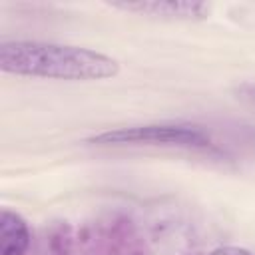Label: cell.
I'll return each instance as SVG.
<instances>
[{
  "label": "cell",
  "instance_id": "obj_4",
  "mask_svg": "<svg viewBox=\"0 0 255 255\" xmlns=\"http://www.w3.org/2000/svg\"><path fill=\"white\" fill-rule=\"evenodd\" d=\"M32 243L26 219L4 207L0 211V255H24Z\"/></svg>",
  "mask_w": 255,
  "mask_h": 255
},
{
  "label": "cell",
  "instance_id": "obj_3",
  "mask_svg": "<svg viewBox=\"0 0 255 255\" xmlns=\"http://www.w3.org/2000/svg\"><path fill=\"white\" fill-rule=\"evenodd\" d=\"M112 8L135 12L141 16L161 18V20H205L211 12V4L207 2H112Z\"/></svg>",
  "mask_w": 255,
  "mask_h": 255
},
{
  "label": "cell",
  "instance_id": "obj_1",
  "mask_svg": "<svg viewBox=\"0 0 255 255\" xmlns=\"http://www.w3.org/2000/svg\"><path fill=\"white\" fill-rule=\"evenodd\" d=\"M0 70L12 76L92 82L120 74V62L92 48L42 42V40H2Z\"/></svg>",
  "mask_w": 255,
  "mask_h": 255
},
{
  "label": "cell",
  "instance_id": "obj_5",
  "mask_svg": "<svg viewBox=\"0 0 255 255\" xmlns=\"http://www.w3.org/2000/svg\"><path fill=\"white\" fill-rule=\"evenodd\" d=\"M209 255H255V253H251V251H249V249H245V247H237V245H223V247L213 249Z\"/></svg>",
  "mask_w": 255,
  "mask_h": 255
},
{
  "label": "cell",
  "instance_id": "obj_2",
  "mask_svg": "<svg viewBox=\"0 0 255 255\" xmlns=\"http://www.w3.org/2000/svg\"><path fill=\"white\" fill-rule=\"evenodd\" d=\"M98 145H179V147H209V135L189 124H147L118 129H106L88 137Z\"/></svg>",
  "mask_w": 255,
  "mask_h": 255
}]
</instances>
